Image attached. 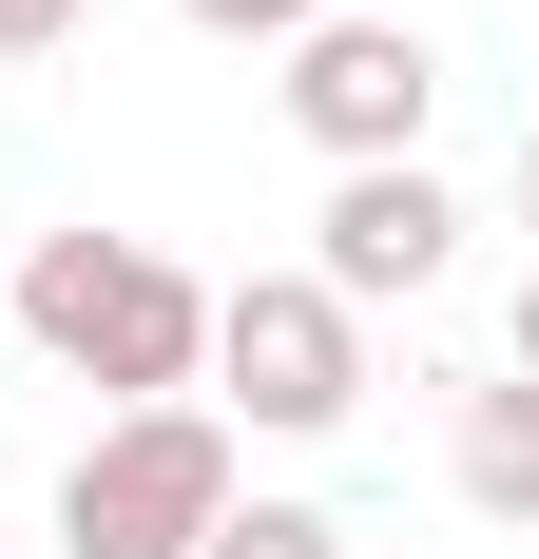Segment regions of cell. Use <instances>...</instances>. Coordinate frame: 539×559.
Returning a JSON list of instances; mask_svg holds the SVG:
<instances>
[{"mask_svg": "<svg viewBox=\"0 0 539 559\" xmlns=\"http://www.w3.org/2000/svg\"><path fill=\"white\" fill-rule=\"evenodd\" d=\"M0 329L58 347V367L116 386V405H193L213 386V289L173 271V251H135V231H39L20 289H0Z\"/></svg>", "mask_w": 539, "mask_h": 559, "instance_id": "obj_1", "label": "cell"}, {"mask_svg": "<svg viewBox=\"0 0 539 559\" xmlns=\"http://www.w3.org/2000/svg\"><path fill=\"white\" fill-rule=\"evenodd\" d=\"M231 502H251V463H231L213 405H116L58 463V559H193Z\"/></svg>", "mask_w": 539, "mask_h": 559, "instance_id": "obj_2", "label": "cell"}, {"mask_svg": "<svg viewBox=\"0 0 539 559\" xmlns=\"http://www.w3.org/2000/svg\"><path fill=\"white\" fill-rule=\"evenodd\" d=\"M213 425H251V444H327L347 405H367V309H327L309 271H231L213 289Z\"/></svg>", "mask_w": 539, "mask_h": 559, "instance_id": "obj_3", "label": "cell"}, {"mask_svg": "<svg viewBox=\"0 0 539 559\" xmlns=\"http://www.w3.org/2000/svg\"><path fill=\"white\" fill-rule=\"evenodd\" d=\"M270 97H289V135H309L327 174H405V155H424V116H443V39L347 0V20H309V39H289V78H270Z\"/></svg>", "mask_w": 539, "mask_h": 559, "instance_id": "obj_4", "label": "cell"}, {"mask_svg": "<svg viewBox=\"0 0 539 559\" xmlns=\"http://www.w3.org/2000/svg\"><path fill=\"white\" fill-rule=\"evenodd\" d=\"M443 251H463V193L424 155L405 174H327V213H309V289L327 309H405V289H443Z\"/></svg>", "mask_w": 539, "mask_h": 559, "instance_id": "obj_5", "label": "cell"}, {"mask_svg": "<svg viewBox=\"0 0 539 559\" xmlns=\"http://www.w3.org/2000/svg\"><path fill=\"white\" fill-rule=\"evenodd\" d=\"M443 483H463L482 521H539V386L520 367H482V386L443 405Z\"/></svg>", "mask_w": 539, "mask_h": 559, "instance_id": "obj_6", "label": "cell"}, {"mask_svg": "<svg viewBox=\"0 0 539 559\" xmlns=\"http://www.w3.org/2000/svg\"><path fill=\"white\" fill-rule=\"evenodd\" d=\"M193 559H347V521H327V502H270V483H251V502H231Z\"/></svg>", "mask_w": 539, "mask_h": 559, "instance_id": "obj_7", "label": "cell"}, {"mask_svg": "<svg viewBox=\"0 0 539 559\" xmlns=\"http://www.w3.org/2000/svg\"><path fill=\"white\" fill-rule=\"evenodd\" d=\"M193 39H309V20H347V0H173Z\"/></svg>", "mask_w": 539, "mask_h": 559, "instance_id": "obj_8", "label": "cell"}, {"mask_svg": "<svg viewBox=\"0 0 539 559\" xmlns=\"http://www.w3.org/2000/svg\"><path fill=\"white\" fill-rule=\"evenodd\" d=\"M77 20H97V0H0V58H58Z\"/></svg>", "mask_w": 539, "mask_h": 559, "instance_id": "obj_9", "label": "cell"}, {"mask_svg": "<svg viewBox=\"0 0 539 559\" xmlns=\"http://www.w3.org/2000/svg\"><path fill=\"white\" fill-rule=\"evenodd\" d=\"M501 367H520V386H539V271H520V347H501Z\"/></svg>", "mask_w": 539, "mask_h": 559, "instance_id": "obj_10", "label": "cell"}]
</instances>
